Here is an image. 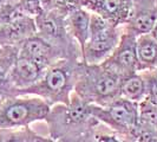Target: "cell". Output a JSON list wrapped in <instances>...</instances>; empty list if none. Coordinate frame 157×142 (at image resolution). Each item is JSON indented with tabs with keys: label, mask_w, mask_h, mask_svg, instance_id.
<instances>
[{
	"label": "cell",
	"mask_w": 157,
	"mask_h": 142,
	"mask_svg": "<svg viewBox=\"0 0 157 142\" xmlns=\"http://www.w3.org/2000/svg\"><path fill=\"white\" fill-rule=\"evenodd\" d=\"M123 33V26H115L91 13L90 36L82 53V63L101 64L113 52Z\"/></svg>",
	"instance_id": "cell-5"
},
{
	"label": "cell",
	"mask_w": 157,
	"mask_h": 142,
	"mask_svg": "<svg viewBox=\"0 0 157 142\" xmlns=\"http://www.w3.org/2000/svg\"><path fill=\"white\" fill-rule=\"evenodd\" d=\"M17 2L24 14L31 17L33 19L38 18L44 13L40 0H18Z\"/></svg>",
	"instance_id": "cell-21"
},
{
	"label": "cell",
	"mask_w": 157,
	"mask_h": 142,
	"mask_svg": "<svg viewBox=\"0 0 157 142\" xmlns=\"http://www.w3.org/2000/svg\"><path fill=\"white\" fill-rule=\"evenodd\" d=\"M80 7H83V0H55L52 10L67 17Z\"/></svg>",
	"instance_id": "cell-22"
},
{
	"label": "cell",
	"mask_w": 157,
	"mask_h": 142,
	"mask_svg": "<svg viewBox=\"0 0 157 142\" xmlns=\"http://www.w3.org/2000/svg\"><path fill=\"white\" fill-rule=\"evenodd\" d=\"M48 137L56 142H84L99 122L92 116L90 104L72 94L70 104L51 107L45 121Z\"/></svg>",
	"instance_id": "cell-1"
},
{
	"label": "cell",
	"mask_w": 157,
	"mask_h": 142,
	"mask_svg": "<svg viewBox=\"0 0 157 142\" xmlns=\"http://www.w3.org/2000/svg\"><path fill=\"white\" fill-rule=\"evenodd\" d=\"M157 22V0H134L129 20L123 30L136 37L150 33Z\"/></svg>",
	"instance_id": "cell-11"
},
{
	"label": "cell",
	"mask_w": 157,
	"mask_h": 142,
	"mask_svg": "<svg viewBox=\"0 0 157 142\" xmlns=\"http://www.w3.org/2000/svg\"><path fill=\"white\" fill-rule=\"evenodd\" d=\"M141 73L145 81V89H147L144 101L157 105V70L144 71Z\"/></svg>",
	"instance_id": "cell-19"
},
{
	"label": "cell",
	"mask_w": 157,
	"mask_h": 142,
	"mask_svg": "<svg viewBox=\"0 0 157 142\" xmlns=\"http://www.w3.org/2000/svg\"><path fill=\"white\" fill-rule=\"evenodd\" d=\"M136 52L138 72L157 70V41L150 36V33L137 37Z\"/></svg>",
	"instance_id": "cell-14"
},
{
	"label": "cell",
	"mask_w": 157,
	"mask_h": 142,
	"mask_svg": "<svg viewBox=\"0 0 157 142\" xmlns=\"http://www.w3.org/2000/svg\"><path fill=\"white\" fill-rule=\"evenodd\" d=\"M91 114L102 126L118 134L129 136L140 122L138 103L119 97L105 107L90 104Z\"/></svg>",
	"instance_id": "cell-6"
},
{
	"label": "cell",
	"mask_w": 157,
	"mask_h": 142,
	"mask_svg": "<svg viewBox=\"0 0 157 142\" xmlns=\"http://www.w3.org/2000/svg\"><path fill=\"white\" fill-rule=\"evenodd\" d=\"M19 56V46L0 47V93L8 78L10 71Z\"/></svg>",
	"instance_id": "cell-16"
},
{
	"label": "cell",
	"mask_w": 157,
	"mask_h": 142,
	"mask_svg": "<svg viewBox=\"0 0 157 142\" xmlns=\"http://www.w3.org/2000/svg\"><path fill=\"white\" fill-rule=\"evenodd\" d=\"M36 33V20L31 17L21 14L10 23L0 25V47L20 46L27 38Z\"/></svg>",
	"instance_id": "cell-12"
},
{
	"label": "cell",
	"mask_w": 157,
	"mask_h": 142,
	"mask_svg": "<svg viewBox=\"0 0 157 142\" xmlns=\"http://www.w3.org/2000/svg\"><path fill=\"white\" fill-rule=\"evenodd\" d=\"M134 0H83V7L115 26H124L129 20Z\"/></svg>",
	"instance_id": "cell-9"
},
{
	"label": "cell",
	"mask_w": 157,
	"mask_h": 142,
	"mask_svg": "<svg viewBox=\"0 0 157 142\" xmlns=\"http://www.w3.org/2000/svg\"><path fill=\"white\" fill-rule=\"evenodd\" d=\"M145 81L141 72L129 76L122 81L121 84V97L131 102L140 103L145 100Z\"/></svg>",
	"instance_id": "cell-15"
},
{
	"label": "cell",
	"mask_w": 157,
	"mask_h": 142,
	"mask_svg": "<svg viewBox=\"0 0 157 142\" xmlns=\"http://www.w3.org/2000/svg\"><path fill=\"white\" fill-rule=\"evenodd\" d=\"M136 41L137 37L123 30L119 43L103 63L106 69L115 72L122 79L132 76L138 72V61L136 52Z\"/></svg>",
	"instance_id": "cell-8"
},
{
	"label": "cell",
	"mask_w": 157,
	"mask_h": 142,
	"mask_svg": "<svg viewBox=\"0 0 157 142\" xmlns=\"http://www.w3.org/2000/svg\"><path fill=\"white\" fill-rule=\"evenodd\" d=\"M140 120L154 127L157 130V105H154L147 101H142L138 104Z\"/></svg>",
	"instance_id": "cell-20"
},
{
	"label": "cell",
	"mask_w": 157,
	"mask_h": 142,
	"mask_svg": "<svg viewBox=\"0 0 157 142\" xmlns=\"http://www.w3.org/2000/svg\"><path fill=\"white\" fill-rule=\"evenodd\" d=\"M40 4H41V7L44 10V12H47V11H51L53 8L55 0H40Z\"/></svg>",
	"instance_id": "cell-23"
},
{
	"label": "cell",
	"mask_w": 157,
	"mask_h": 142,
	"mask_svg": "<svg viewBox=\"0 0 157 142\" xmlns=\"http://www.w3.org/2000/svg\"><path fill=\"white\" fill-rule=\"evenodd\" d=\"M79 61L59 59L44 71L43 76L33 85L20 90L16 96L32 95L40 97L50 105L70 104L75 90Z\"/></svg>",
	"instance_id": "cell-2"
},
{
	"label": "cell",
	"mask_w": 157,
	"mask_h": 142,
	"mask_svg": "<svg viewBox=\"0 0 157 142\" xmlns=\"http://www.w3.org/2000/svg\"><path fill=\"white\" fill-rule=\"evenodd\" d=\"M19 55L27 57L46 70L59 59H66L64 53L39 34H34L19 46Z\"/></svg>",
	"instance_id": "cell-10"
},
{
	"label": "cell",
	"mask_w": 157,
	"mask_h": 142,
	"mask_svg": "<svg viewBox=\"0 0 157 142\" xmlns=\"http://www.w3.org/2000/svg\"><path fill=\"white\" fill-rule=\"evenodd\" d=\"M51 107L32 95L14 96L0 102V129L14 130L45 121Z\"/></svg>",
	"instance_id": "cell-4"
},
{
	"label": "cell",
	"mask_w": 157,
	"mask_h": 142,
	"mask_svg": "<svg viewBox=\"0 0 157 142\" xmlns=\"http://www.w3.org/2000/svg\"><path fill=\"white\" fill-rule=\"evenodd\" d=\"M11 1H18V0H11Z\"/></svg>",
	"instance_id": "cell-27"
},
{
	"label": "cell",
	"mask_w": 157,
	"mask_h": 142,
	"mask_svg": "<svg viewBox=\"0 0 157 142\" xmlns=\"http://www.w3.org/2000/svg\"><path fill=\"white\" fill-rule=\"evenodd\" d=\"M34 20L37 26V34L59 49L66 59L82 62V53L78 44L71 37L67 29L66 17L55 10H51L44 12Z\"/></svg>",
	"instance_id": "cell-7"
},
{
	"label": "cell",
	"mask_w": 157,
	"mask_h": 142,
	"mask_svg": "<svg viewBox=\"0 0 157 142\" xmlns=\"http://www.w3.org/2000/svg\"><path fill=\"white\" fill-rule=\"evenodd\" d=\"M90 22H91V12H89L84 7L76 10L70 16L66 17L69 32H70L71 37L78 44L80 53H83L84 47L89 40Z\"/></svg>",
	"instance_id": "cell-13"
},
{
	"label": "cell",
	"mask_w": 157,
	"mask_h": 142,
	"mask_svg": "<svg viewBox=\"0 0 157 142\" xmlns=\"http://www.w3.org/2000/svg\"><path fill=\"white\" fill-rule=\"evenodd\" d=\"M150 36H151V37L157 41V22H156V24L154 25V27H152L151 32H150Z\"/></svg>",
	"instance_id": "cell-24"
},
{
	"label": "cell",
	"mask_w": 157,
	"mask_h": 142,
	"mask_svg": "<svg viewBox=\"0 0 157 142\" xmlns=\"http://www.w3.org/2000/svg\"><path fill=\"white\" fill-rule=\"evenodd\" d=\"M2 142H56L51 137H45L37 134L31 127H26L21 129L8 130Z\"/></svg>",
	"instance_id": "cell-17"
},
{
	"label": "cell",
	"mask_w": 157,
	"mask_h": 142,
	"mask_svg": "<svg viewBox=\"0 0 157 142\" xmlns=\"http://www.w3.org/2000/svg\"><path fill=\"white\" fill-rule=\"evenodd\" d=\"M6 1H7V0H0V6H1V5H4Z\"/></svg>",
	"instance_id": "cell-26"
},
{
	"label": "cell",
	"mask_w": 157,
	"mask_h": 142,
	"mask_svg": "<svg viewBox=\"0 0 157 142\" xmlns=\"http://www.w3.org/2000/svg\"><path fill=\"white\" fill-rule=\"evenodd\" d=\"M8 130H2V129H0V142L4 141V139H5V136L7 135Z\"/></svg>",
	"instance_id": "cell-25"
},
{
	"label": "cell",
	"mask_w": 157,
	"mask_h": 142,
	"mask_svg": "<svg viewBox=\"0 0 157 142\" xmlns=\"http://www.w3.org/2000/svg\"><path fill=\"white\" fill-rule=\"evenodd\" d=\"M131 142H157V130L150 124L140 120L129 136Z\"/></svg>",
	"instance_id": "cell-18"
},
{
	"label": "cell",
	"mask_w": 157,
	"mask_h": 142,
	"mask_svg": "<svg viewBox=\"0 0 157 142\" xmlns=\"http://www.w3.org/2000/svg\"><path fill=\"white\" fill-rule=\"evenodd\" d=\"M122 81L102 64L80 63L73 93L87 104L105 107L121 97Z\"/></svg>",
	"instance_id": "cell-3"
}]
</instances>
